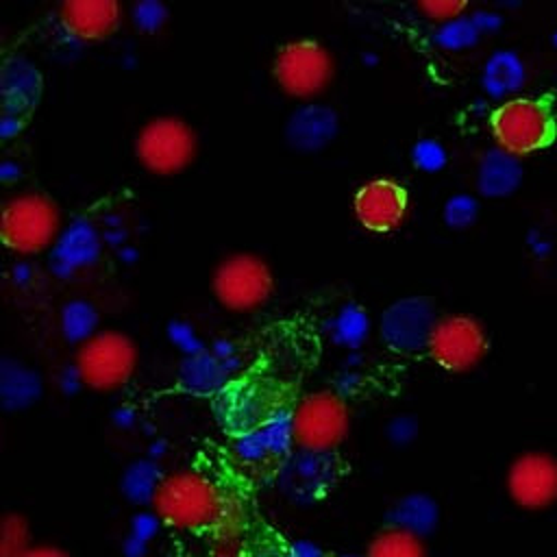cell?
Here are the masks:
<instances>
[{
  "mask_svg": "<svg viewBox=\"0 0 557 557\" xmlns=\"http://www.w3.org/2000/svg\"><path fill=\"white\" fill-rule=\"evenodd\" d=\"M215 300L228 311H255L274 294V272L257 252H231L211 274Z\"/></svg>",
  "mask_w": 557,
  "mask_h": 557,
  "instance_id": "5",
  "label": "cell"
},
{
  "mask_svg": "<svg viewBox=\"0 0 557 557\" xmlns=\"http://www.w3.org/2000/svg\"><path fill=\"white\" fill-rule=\"evenodd\" d=\"M28 522L24 516L11 511L2 518L0 529V557H24V553L33 546L28 542Z\"/></svg>",
  "mask_w": 557,
  "mask_h": 557,
  "instance_id": "30",
  "label": "cell"
},
{
  "mask_svg": "<svg viewBox=\"0 0 557 557\" xmlns=\"http://www.w3.org/2000/svg\"><path fill=\"white\" fill-rule=\"evenodd\" d=\"M57 20L70 39L98 44L117 30L122 7L115 0H65L57 11Z\"/></svg>",
  "mask_w": 557,
  "mask_h": 557,
  "instance_id": "18",
  "label": "cell"
},
{
  "mask_svg": "<svg viewBox=\"0 0 557 557\" xmlns=\"http://www.w3.org/2000/svg\"><path fill=\"white\" fill-rule=\"evenodd\" d=\"M466 2H459V0H429V2H418V9L422 13H426V17L431 20H440L442 24L444 22H450L455 17H461V11H466Z\"/></svg>",
  "mask_w": 557,
  "mask_h": 557,
  "instance_id": "36",
  "label": "cell"
},
{
  "mask_svg": "<svg viewBox=\"0 0 557 557\" xmlns=\"http://www.w3.org/2000/svg\"><path fill=\"white\" fill-rule=\"evenodd\" d=\"M366 557H429V550L424 537L396 527H385L370 540Z\"/></svg>",
  "mask_w": 557,
  "mask_h": 557,
  "instance_id": "25",
  "label": "cell"
},
{
  "mask_svg": "<svg viewBox=\"0 0 557 557\" xmlns=\"http://www.w3.org/2000/svg\"><path fill=\"white\" fill-rule=\"evenodd\" d=\"M483 87L487 94L500 98L516 91L524 83V65L511 50H496L483 65Z\"/></svg>",
  "mask_w": 557,
  "mask_h": 557,
  "instance_id": "23",
  "label": "cell"
},
{
  "mask_svg": "<svg viewBox=\"0 0 557 557\" xmlns=\"http://www.w3.org/2000/svg\"><path fill=\"white\" fill-rule=\"evenodd\" d=\"M198 152V135L178 115H157L144 122L135 135L137 161L157 176L183 172Z\"/></svg>",
  "mask_w": 557,
  "mask_h": 557,
  "instance_id": "7",
  "label": "cell"
},
{
  "mask_svg": "<svg viewBox=\"0 0 557 557\" xmlns=\"http://www.w3.org/2000/svg\"><path fill=\"white\" fill-rule=\"evenodd\" d=\"M100 235L89 220H74L61 231L52 246V270L57 274H72L89 268L100 257Z\"/></svg>",
  "mask_w": 557,
  "mask_h": 557,
  "instance_id": "20",
  "label": "cell"
},
{
  "mask_svg": "<svg viewBox=\"0 0 557 557\" xmlns=\"http://www.w3.org/2000/svg\"><path fill=\"white\" fill-rule=\"evenodd\" d=\"M159 527H161V520L157 518V513L152 509L135 513L131 520L128 535L124 540V553L128 557H144V553L148 550L150 540L157 535Z\"/></svg>",
  "mask_w": 557,
  "mask_h": 557,
  "instance_id": "29",
  "label": "cell"
},
{
  "mask_svg": "<svg viewBox=\"0 0 557 557\" xmlns=\"http://www.w3.org/2000/svg\"><path fill=\"white\" fill-rule=\"evenodd\" d=\"M61 231L59 205L41 191L17 194L2 207V244L15 255H37L54 246Z\"/></svg>",
  "mask_w": 557,
  "mask_h": 557,
  "instance_id": "2",
  "label": "cell"
},
{
  "mask_svg": "<svg viewBox=\"0 0 557 557\" xmlns=\"http://www.w3.org/2000/svg\"><path fill=\"white\" fill-rule=\"evenodd\" d=\"M479 213V205L468 194H455L444 205V222L450 228H468Z\"/></svg>",
  "mask_w": 557,
  "mask_h": 557,
  "instance_id": "32",
  "label": "cell"
},
{
  "mask_svg": "<svg viewBox=\"0 0 557 557\" xmlns=\"http://www.w3.org/2000/svg\"><path fill=\"white\" fill-rule=\"evenodd\" d=\"M41 376L28 366L4 357L0 361V400L9 411L26 409L41 396Z\"/></svg>",
  "mask_w": 557,
  "mask_h": 557,
  "instance_id": "22",
  "label": "cell"
},
{
  "mask_svg": "<svg viewBox=\"0 0 557 557\" xmlns=\"http://www.w3.org/2000/svg\"><path fill=\"white\" fill-rule=\"evenodd\" d=\"M507 492L522 509H546L557 500V459L546 453H524L507 472Z\"/></svg>",
  "mask_w": 557,
  "mask_h": 557,
  "instance_id": "15",
  "label": "cell"
},
{
  "mask_svg": "<svg viewBox=\"0 0 557 557\" xmlns=\"http://www.w3.org/2000/svg\"><path fill=\"white\" fill-rule=\"evenodd\" d=\"M411 161L424 172H437L446 163V150L437 139H420L411 148Z\"/></svg>",
  "mask_w": 557,
  "mask_h": 557,
  "instance_id": "33",
  "label": "cell"
},
{
  "mask_svg": "<svg viewBox=\"0 0 557 557\" xmlns=\"http://www.w3.org/2000/svg\"><path fill=\"white\" fill-rule=\"evenodd\" d=\"M61 333L67 342L83 344L98 333V311L87 300H70L61 309Z\"/></svg>",
  "mask_w": 557,
  "mask_h": 557,
  "instance_id": "27",
  "label": "cell"
},
{
  "mask_svg": "<svg viewBox=\"0 0 557 557\" xmlns=\"http://www.w3.org/2000/svg\"><path fill=\"white\" fill-rule=\"evenodd\" d=\"M429 520H431V500L424 496H405L392 507L387 516V527H396L424 537L431 524Z\"/></svg>",
  "mask_w": 557,
  "mask_h": 557,
  "instance_id": "28",
  "label": "cell"
},
{
  "mask_svg": "<svg viewBox=\"0 0 557 557\" xmlns=\"http://www.w3.org/2000/svg\"><path fill=\"white\" fill-rule=\"evenodd\" d=\"M479 28L472 22V17H455L450 22H444L437 33L435 41L446 50H461L468 46H474L479 39Z\"/></svg>",
  "mask_w": 557,
  "mask_h": 557,
  "instance_id": "31",
  "label": "cell"
},
{
  "mask_svg": "<svg viewBox=\"0 0 557 557\" xmlns=\"http://www.w3.org/2000/svg\"><path fill=\"white\" fill-rule=\"evenodd\" d=\"M24 557H70L63 548L54 546V544H33Z\"/></svg>",
  "mask_w": 557,
  "mask_h": 557,
  "instance_id": "38",
  "label": "cell"
},
{
  "mask_svg": "<svg viewBox=\"0 0 557 557\" xmlns=\"http://www.w3.org/2000/svg\"><path fill=\"white\" fill-rule=\"evenodd\" d=\"M150 509L163 527L205 533L220 524L226 500L222 487L207 472L181 468L163 476Z\"/></svg>",
  "mask_w": 557,
  "mask_h": 557,
  "instance_id": "1",
  "label": "cell"
},
{
  "mask_svg": "<svg viewBox=\"0 0 557 557\" xmlns=\"http://www.w3.org/2000/svg\"><path fill=\"white\" fill-rule=\"evenodd\" d=\"M168 337L174 346H178L185 352V357L196 355V352L207 348L202 344V339L196 335V329L191 324L183 322V320H174V322L168 324Z\"/></svg>",
  "mask_w": 557,
  "mask_h": 557,
  "instance_id": "35",
  "label": "cell"
},
{
  "mask_svg": "<svg viewBox=\"0 0 557 557\" xmlns=\"http://www.w3.org/2000/svg\"><path fill=\"white\" fill-rule=\"evenodd\" d=\"M137 357V344L126 333L104 329L78 346L74 370L85 387L115 392L135 374Z\"/></svg>",
  "mask_w": 557,
  "mask_h": 557,
  "instance_id": "3",
  "label": "cell"
},
{
  "mask_svg": "<svg viewBox=\"0 0 557 557\" xmlns=\"http://www.w3.org/2000/svg\"><path fill=\"white\" fill-rule=\"evenodd\" d=\"M281 385L272 379L246 374L233 379L215 398L213 413L220 426L237 437L261 422H265L274 411L285 407Z\"/></svg>",
  "mask_w": 557,
  "mask_h": 557,
  "instance_id": "8",
  "label": "cell"
},
{
  "mask_svg": "<svg viewBox=\"0 0 557 557\" xmlns=\"http://www.w3.org/2000/svg\"><path fill=\"white\" fill-rule=\"evenodd\" d=\"M437 318L433 305L422 296L394 300L381 315V339L394 352L411 355L429 348Z\"/></svg>",
  "mask_w": 557,
  "mask_h": 557,
  "instance_id": "13",
  "label": "cell"
},
{
  "mask_svg": "<svg viewBox=\"0 0 557 557\" xmlns=\"http://www.w3.org/2000/svg\"><path fill=\"white\" fill-rule=\"evenodd\" d=\"M492 135L505 152L520 157L553 144L557 124L546 98H513L490 117Z\"/></svg>",
  "mask_w": 557,
  "mask_h": 557,
  "instance_id": "6",
  "label": "cell"
},
{
  "mask_svg": "<svg viewBox=\"0 0 557 557\" xmlns=\"http://www.w3.org/2000/svg\"><path fill=\"white\" fill-rule=\"evenodd\" d=\"M292 424L296 448L337 453L350 431V407L335 389H318L294 405Z\"/></svg>",
  "mask_w": 557,
  "mask_h": 557,
  "instance_id": "4",
  "label": "cell"
},
{
  "mask_svg": "<svg viewBox=\"0 0 557 557\" xmlns=\"http://www.w3.org/2000/svg\"><path fill=\"white\" fill-rule=\"evenodd\" d=\"M339 133V115L333 107L309 102L296 107L285 122V139L298 152H318Z\"/></svg>",
  "mask_w": 557,
  "mask_h": 557,
  "instance_id": "19",
  "label": "cell"
},
{
  "mask_svg": "<svg viewBox=\"0 0 557 557\" xmlns=\"http://www.w3.org/2000/svg\"><path fill=\"white\" fill-rule=\"evenodd\" d=\"M339 557H366V555H355V553H350V555H339Z\"/></svg>",
  "mask_w": 557,
  "mask_h": 557,
  "instance_id": "40",
  "label": "cell"
},
{
  "mask_svg": "<svg viewBox=\"0 0 557 557\" xmlns=\"http://www.w3.org/2000/svg\"><path fill=\"white\" fill-rule=\"evenodd\" d=\"M237 355L226 342H215L196 355H187L178 363V385L194 396H218L233 379L237 370Z\"/></svg>",
  "mask_w": 557,
  "mask_h": 557,
  "instance_id": "17",
  "label": "cell"
},
{
  "mask_svg": "<svg viewBox=\"0 0 557 557\" xmlns=\"http://www.w3.org/2000/svg\"><path fill=\"white\" fill-rule=\"evenodd\" d=\"M292 411L294 407L285 405L259 426L233 437V453L242 466L252 470L274 468V472H278L281 463L296 448Z\"/></svg>",
  "mask_w": 557,
  "mask_h": 557,
  "instance_id": "12",
  "label": "cell"
},
{
  "mask_svg": "<svg viewBox=\"0 0 557 557\" xmlns=\"http://www.w3.org/2000/svg\"><path fill=\"white\" fill-rule=\"evenodd\" d=\"M168 9L159 0H144L133 7V22L141 30H157L165 24Z\"/></svg>",
  "mask_w": 557,
  "mask_h": 557,
  "instance_id": "34",
  "label": "cell"
},
{
  "mask_svg": "<svg viewBox=\"0 0 557 557\" xmlns=\"http://www.w3.org/2000/svg\"><path fill=\"white\" fill-rule=\"evenodd\" d=\"M342 463L337 453L294 448L276 472L278 490L296 505L322 500L337 483Z\"/></svg>",
  "mask_w": 557,
  "mask_h": 557,
  "instance_id": "11",
  "label": "cell"
},
{
  "mask_svg": "<svg viewBox=\"0 0 557 557\" xmlns=\"http://www.w3.org/2000/svg\"><path fill=\"white\" fill-rule=\"evenodd\" d=\"M250 557H287V555L276 546H259L250 553Z\"/></svg>",
  "mask_w": 557,
  "mask_h": 557,
  "instance_id": "39",
  "label": "cell"
},
{
  "mask_svg": "<svg viewBox=\"0 0 557 557\" xmlns=\"http://www.w3.org/2000/svg\"><path fill=\"white\" fill-rule=\"evenodd\" d=\"M287 557H324V550L309 540H296L285 548Z\"/></svg>",
  "mask_w": 557,
  "mask_h": 557,
  "instance_id": "37",
  "label": "cell"
},
{
  "mask_svg": "<svg viewBox=\"0 0 557 557\" xmlns=\"http://www.w3.org/2000/svg\"><path fill=\"white\" fill-rule=\"evenodd\" d=\"M278 89L298 100L320 96L335 76V59L318 39H294L283 44L272 61Z\"/></svg>",
  "mask_w": 557,
  "mask_h": 557,
  "instance_id": "9",
  "label": "cell"
},
{
  "mask_svg": "<svg viewBox=\"0 0 557 557\" xmlns=\"http://www.w3.org/2000/svg\"><path fill=\"white\" fill-rule=\"evenodd\" d=\"M44 91V78L39 67L24 57H9L0 72V94H2V137L9 135L11 124L15 131L22 128L28 113L37 107Z\"/></svg>",
  "mask_w": 557,
  "mask_h": 557,
  "instance_id": "14",
  "label": "cell"
},
{
  "mask_svg": "<svg viewBox=\"0 0 557 557\" xmlns=\"http://www.w3.org/2000/svg\"><path fill=\"white\" fill-rule=\"evenodd\" d=\"M426 352L448 372H468L487 352L485 329L479 320L463 313L437 318Z\"/></svg>",
  "mask_w": 557,
  "mask_h": 557,
  "instance_id": "10",
  "label": "cell"
},
{
  "mask_svg": "<svg viewBox=\"0 0 557 557\" xmlns=\"http://www.w3.org/2000/svg\"><path fill=\"white\" fill-rule=\"evenodd\" d=\"M522 178V165L518 157L505 152L503 148H492L483 152L476 170V187L483 196L503 198L509 196Z\"/></svg>",
  "mask_w": 557,
  "mask_h": 557,
  "instance_id": "21",
  "label": "cell"
},
{
  "mask_svg": "<svg viewBox=\"0 0 557 557\" xmlns=\"http://www.w3.org/2000/svg\"><path fill=\"white\" fill-rule=\"evenodd\" d=\"M409 209L407 189L394 178H372L352 198L357 222L372 233H389L405 222Z\"/></svg>",
  "mask_w": 557,
  "mask_h": 557,
  "instance_id": "16",
  "label": "cell"
},
{
  "mask_svg": "<svg viewBox=\"0 0 557 557\" xmlns=\"http://www.w3.org/2000/svg\"><path fill=\"white\" fill-rule=\"evenodd\" d=\"M331 337L346 348H359L370 333L368 311L359 302L342 305L331 318Z\"/></svg>",
  "mask_w": 557,
  "mask_h": 557,
  "instance_id": "26",
  "label": "cell"
},
{
  "mask_svg": "<svg viewBox=\"0 0 557 557\" xmlns=\"http://www.w3.org/2000/svg\"><path fill=\"white\" fill-rule=\"evenodd\" d=\"M163 472L159 468V463H154L152 459H137L133 463L126 466L120 487L122 494L135 503V505H152L154 494L163 481Z\"/></svg>",
  "mask_w": 557,
  "mask_h": 557,
  "instance_id": "24",
  "label": "cell"
}]
</instances>
